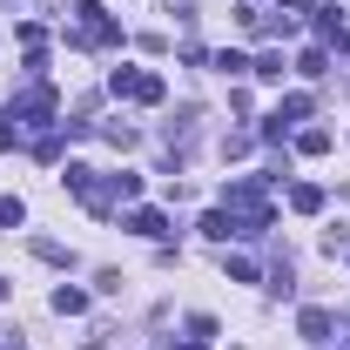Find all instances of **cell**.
<instances>
[{"mask_svg":"<svg viewBox=\"0 0 350 350\" xmlns=\"http://www.w3.org/2000/svg\"><path fill=\"white\" fill-rule=\"evenodd\" d=\"M129 229H135V236H148V243H162V236H169V216H162V209H135Z\"/></svg>","mask_w":350,"mask_h":350,"instance_id":"1","label":"cell"},{"mask_svg":"<svg viewBox=\"0 0 350 350\" xmlns=\"http://www.w3.org/2000/svg\"><path fill=\"white\" fill-rule=\"evenodd\" d=\"M202 236H209V243H229V236H243V222L229 216V209H209V216H202Z\"/></svg>","mask_w":350,"mask_h":350,"instance_id":"2","label":"cell"},{"mask_svg":"<svg viewBox=\"0 0 350 350\" xmlns=\"http://www.w3.org/2000/svg\"><path fill=\"white\" fill-rule=\"evenodd\" d=\"M101 196H108V202H135V196H142V175H108V189H101Z\"/></svg>","mask_w":350,"mask_h":350,"instance_id":"3","label":"cell"},{"mask_svg":"<svg viewBox=\"0 0 350 350\" xmlns=\"http://www.w3.org/2000/svg\"><path fill=\"white\" fill-rule=\"evenodd\" d=\"M290 209H297V216H317V209H323V189H317V182H297V189H290Z\"/></svg>","mask_w":350,"mask_h":350,"instance_id":"4","label":"cell"},{"mask_svg":"<svg viewBox=\"0 0 350 350\" xmlns=\"http://www.w3.org/2000/svg\"><path fill=\"white\" fill-rule=\"evenodd\" d=\"M297 330H304V337H330V310H304Z\"/></svg>","mask_w":350,"mask_h":350,"instance_id":"5","label":"cell"},{"mask_svg":"<svg viewBox=\"0 0 350 350\" xmlns=\"http://www.w3.org/2000/svg\"><path fill=\"white\" fill-rule=\"evenodd\" d=\"M54 310H61V317H81V310H88V297H81V290H68V283H61V290H54Z\"/></svg>","mask_w":350,"mask_h":350,"instance_id":"6","label":"cell"},{"mask_svg":"<svg viewBox=\"0 0 350 350\" xmlns=\"http://www.w3.org/2000/svg\"><path fill=\"white\" fill-rule=\"evenodd\" d=\"M297 148H304V155H323V148H330V129H304V135H297Z\"/></svg>","mask_w":350,"mask_h":350,"instance_id":"7","label":"cell"},{"mask_svg":"<svg viewBox=\"0 0 350 350\" xmlns=\"http://www.w3.org/2000/svg\"><path fill=\"white\" fill-rule=\"evenodd\" d=\"M0 222H7V229H21V222H27V209H21V196H0Z\"/></svg>","mask_w":350,"mask_h":350,"instance_id":"8","label":"cell"},{"mask_svg":"<svg viewBox=\"0 0 350 350\" xmlns=\"http://www.w3.org/2000/svg\"><path fill=\"white\" fill-rule=\"evenodd\" d=\"M108 88H115V94H135V88H142V75H135V68H115V75H108Z\"/></svg>","mask_w":350,"mask_h":350,"instance_id":"9","label":"cell"},{"mask_svg":"<svg viewBox=\"0 0 350 350\" xmlns=\"http://www.w3.org/2000/svg\"><path fill=\"white\" fill-rule=\"evenodd\" d=\"M135 101H148V108H155V101H162V75H142V88H135Z\"/></svg>","mask_w":350,"mask_h":350,"instance_id":"10","label":"cell"}]
</instances>
